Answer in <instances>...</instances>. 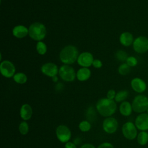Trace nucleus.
<instances>
[{
    "label": "nucleus",
    "mask_w": 148,
    "mask_h": 148,
    "mask_svg": "<svg viewBox=\"0 0 148 148\" xmlns=\"http://www.w3.org/2000/svg\"><path fill=\"white\" fill-rule=\"evenodd\" d=\"M98 148H114V146L109 142H103L100 144Z\"/></svg>",
    "instance_id": "7c9ffc66"
},
{
    "label": "nucleus",
    "mask_w": 148,
    "mask_h": 148,
    "mask_svg": "<svg viewBox=\"0 0 148 148\" xmlns=\"http://www.w3.org/2000/svg\"><path fill=\"white\" fill-rule=\"evenodd\" d=\"M131 86L132 90L138 93H142L147 88L146 82L139 77H135L132 79L131 81Z\"/></svg>",
    "instance_id": "4468645a"
},
{
    "label": "nucleus",
    "mask_w": 148,
    "mask_h": 148,
    "mask_svg": "<svg viewBox=\"0 0 148 148\" xmlns=\"http://www.w3.org/2000/svg\"><path fill=\"white\" fill-rule=\"evenodd\" d=\"M0 71L4 77L10 78L14 75L16 68L12 62L8 60H4L1 62Z\"/></svg>",
    "instance_id": "1a4fd4ad"
},
{
    "label": "nucleus",
    "mask_w": 148,
    "mask_h": 148,
    "mask_svg": "<svg viewBox=\"0 0 148 148\" xmlns=\"http://www.w3.org/2000/svg\"><path fill=\"white\" fill-rule=\"evenodd\" d=\"M18 130L20 134L23 135L27 134L29 131V126L28 123L25 121L21 122L18 125Z\"/></svg>",
    "instance_id": "a878e982"
},
{
    "label": "nucleus",
    "mask_w": 148,
    "mask_h": 148,
    "mask_svg": "<svg viewBox=\"0 0 148 148\" xmlns=\"http://www.w3.org/2000/svg\"><path fill=\"white\" fill-rule=\"evenodd\" d=\"M91 76V71L86 67L80 68L76 73V77L80 82L87 80Z\"/></svg>",
    "instance_id": "6ab92c4d"
},
{
    "label": "nucleus",
    "mask_w": 148,
    "mask_h": 148,
    "mask_svg": "<svg viewBox=\"0 0 148 148\" xmlns=\"http://www.w3.org/2000/svg\"><path fill=\"white\" fill-rule=\"evenodd\" d=\"M51 78H52V80H53L54 82H57L58 81V77H57V76H53V77H51Z\"/></svg>",
    "instance_id": "72a5a7b5"
},
{
    "label": "nucleus",
    "mask_w": 148,
    "mask_h": 148,
    "mask_svg": "<svg viewBox=\"0 0 148 148\" xmlns=\"http://www.w3.org/2000/svg\"><path fill=\"white\" fill-rule=\"evenodd\" d=\"M123 136L128 140H134L137 137L138 131L135 124L131 121L125 123L122 127Z\"/></svg>",
    "instance_id": "423d86ee"
},
{
    "label": "nucleus",
    "mask_w": 148,
    "mask_h": 148,
    "mask_svg": "<svg viewBox=\"0 0 148 148\" xmlns=\"http://www.w3.org/2000/svg\"><path fill=\"white\" fill-rule=\"evenodd\" d=\"M131 67L127 64V63H123L121 64L119 68L118 72L121 75H126L130 72Z\"/></svg>",
    "instance_id": "b1692460"
},
{
    "label": "nucleus",
    "mask_w": 148,
    "mask_h": 148,
    "mask_svg": "<svg viewBox=\"0 0 148 148\" xmlns=\"http://www.w3.org/2000/svg\"><path fill=\"white\" fill-rule=\"evenodd\" d=\"M118 121L113 117H106L103 121L102 128L103 131L107 134H113L118 128Z\"/></svg>",
    "instance_id": "9d476101"
},
{
    "label": "nucleus",
    "mask_w": 148,
    "mask_h": 148,
    "mask_svg": "<svg viewBox=\"0 0 148 148\" xmlns=\"http://www.w3.org/2000/svg\"><path fill=\"white\" fill-rule=\"evenodd\" d=\"M20 114L23 120L26 121L29 120L32 116V109L31 106L27 103L23 104L20 108Z\"/></svg>",
    "instance_id": "dca6fc26"
},
{
    "label": "nucleus",
    "mask_w": 148,
    "mask_h": 148,
    "mask_svg": "<svg viewBox=\"0 0 148 148\" xmlns=\"http://www.w3.org/2000/svg\"><path fill=\"white\" fill-rule=\"evenodd\" d=\"M56 134L57 139L62 143L69 142L71 138V131L65 125H60L56 130Z\"/></svg>",
    "instance_id": "6e6552de"
},
{
    "label": "nucleus",
    "mask_w": 148,
    "mask_h": 148,
    "mask_svg": "<svg viewBox=\"0 0 148 148\" xmlns=\"http://www.w3.org/2000/svg\"><path fill=\"white\" fill-rule=\"evenodd\" d=\"M12 34L17 38H23L28 34V29L24 25H18L13 28Z\"/></svg>",
    "instance_id": "2eb2a0df"
},
{
    "label": "nucleus",
    "mask_w": 148,
    "mask_h": 148,
    "mask_svg": "<svg viewBox=\"0 0 148 148\" xmlns=\"http://www.w3.org/2000/svg\"><path fill=\"white\" fill-rule=\"evenodd\" d=\"M45 25L39 22H35L30 25L28 28V35L34 40L42 41L46 35Z\"/></svg>",
    "instance_id": "7ed1b4c3"
},
{
    "label": "nucleus",
    "mask_w": 148,
    "mask_h": 148,
    "mask_svg": "<svg viewBox=\"0 0 148 148\" xmlns=\"http://www.w3.org/2000/svg\"><path fill=\"white\" fill-rule=\"evenodd\" d=\"M129 92L127 90H121L116 93L114 101L117 102H122L124 101L128 97Z\"/></svg>",
    "instance_id": "4be33fe9"
},
{
    "label": "nucleus",
    "mask_w": 148,
    "mask_h": 148,
    "mask_svg": "<svg viewBox=\"0 0 148 148\" xmlns=\"http://www.w3.org/2000/svg\"><path fill=\"white\" fill-rule=\"evenodd\" d=\"M137 142L140 146H145L148 143V132L146 131H140L136 137Z\"/></svg>",
    "instance_id": "aec40b11"
},
{
    "label": "nucleus",
    "mask_w": 148,
    "mask_h": 148,
    "mask_svg": "<svg viewBox=\"0 0 148 148\" xmlns=\"http://www.w3.org/2000/svg\"><path fill=\"white\" fill-rule=\"evenodd\" d=\"M116 58L120 61H126L128 58V54L125 51L120 50L116 52Z\"/></svg>",
    "instance_id": "bb28decb"
},
{
    "label": "nucleus",
    "mask_w": 148,
    "mask_h": 148,
    "mask_svg": "<svg viewBox=\"0 0 148 148\" xmlns=\"http://www.w3.org/2000/svg\"><path fill=\"white\" fill-rule=\"evenodd\" d=\"M58 74L61 78L65 82H73L76 77L75 69L69 65H62L58 71Z\"/></svg>",
    "instance_id": "39448f33"
},
{
    "label": "nucleus",
    "mask_w": 148,
    "mask_h": 148,
    "mask_svg": "<svg viewBox=\"0 0 148 148\" xmlns=\"http://www.w3.org/2000/svg\"><path fill=\"white\" fill-rule=\"evenodd\" d=\"M126 63L130 67H134L137 65L138 60L135 57L130 56V57H128L127 59L126 60Z\"/></svg>",
    "instance_id": "cd10ccee"
},
{
    "label": "nucleus",
    "mask_w": 148,
    "mask_h": 148,
    "mask_svg": "<svg viewBox=\"0 0 148 148\" xmlns=\"http://www.w3.org/2000/svg\"><path fill=\"white\" fill-rule=\"evenodd\" d=\"M135 52L143 54L148 51V38L144 36H140L135 38L132 44Z\"/></svg>",
    "instance_id": "0eeeda50"
},
{
    "label": "nucleus",
    "mask_w": 148,
    "mask_h": 148,
    "mask_svg": "<svg viewBox=\"0 0 148 148\" xmlns=\"http://www.w3.org/2000/svg\"><path fill=\"white\" fill-rule=\"evenodd\" d=\"M58 71L57 65L53 62L45 63L41 66L42 72L44 75L51 77L57 76Z\"/></svg>",
    "instance_id": "ddd939ff"
},
{
    "label": "nucleus",
    "mask_w": 148,
    "mask_h": 148,
    "mask_svg": "<svg viewBox=\"0 0 148 148\" xmlns=\"http://www.w3.org/2000/svg\"><path fill=\"white\" fill-rule=\"evenodd\" d=\"M65 148H77L75 143L68 142L65 145Z\"/></svg>",
    "instance_id": "2f4dec72"
},
{
    "label": "nucleus",
    "mask_w": 148,
    "mask_h": 148,
    "mask_svg": "<svg viewBox=\"0 0 148 148\" xmlns=\"http://www.w3.org/2000/svg\"><path fill=\"white\" fill-rule=\"evenodd\" d=\"M146 111H147V114H148V109H147V110H146Z\"/></svg>",
    "instance_id": "f704fd0d"
},
{
    "label": "nucleus",
    "mask_w": 148,
    "mask_h": 148,
    "mask_svg": "<svg viewBox=\"0 0 148 148\" xmlns=\"http://www.w3.org/2000/svg\"><path fill=\"white\" fill-rule=\"evenodd\" d=\"M94 57L92 54L88 51H85L80 53L77 58V64L82 66L88 68L92 64L94 61Z\"/></svg>",
    "instance_id": "9b49d317"
},
{
    "label": "nucleus",
    "mask_w": 148,
    "mask_h": 148,
    "mask_svg": "<svg viewBox=\"0 0 148 148\" xmlns=\"http://www.w3.org/2000/svg\"><path fill=\"white\" fill-rule=\"evenodd\" d=\"M133 111L138 113H145L148 109V97L139 94L135 96L132 102Z\"/></svg>",
    "instance_id": "20e7f679"
},
{
    "label": "nucleus",
    "mask_w": 148,
    "mask_h": 148,
    "mask_svg": "<svg viewBox=\"0 0 148 148\" xmlns=\"http://www.w3.org/2000/svg\"><path fill=\"white\" fill-rule=\"evenodd\" d=\"M133 111L132 104L126 101L121 103L119 106V112L120 114L124 116H129L131 114Z\"/></svg>",
    "instance_id": "a211bd4d"
},
{
    "label": "nucleus",
    "mask_w": 148,
    "mask_h": 148,
    "mask_svg": "<svg viewBox=\"0 0 148 148\" xmlns=\"http://www.w3.org/2000/svg\"><path fill=\"white\" fill-rule=\"evenodd\" d=\"M80 148H95L94 145L90 143H85L81 146Z\"/></svg>",
    "instance_id": "473e14b6"
},
{
    "label": "nucleus",
    "mask_w": 148,
    "mask_h": 148,
    "mask_svg": "<svg viewBox=\"0 0 148 148\" xmlns=\"http://www.w3.org/2000/svg\"><path fill=\"white\" fill-rule=\"evenodd\" d=\"M135 125L137 129L142 131L148 130V114L146 113H140L135 119Z\"/></svg>",
    "instance_id": "f8f14e48"
},
{
    "label": "nucleus",
    "mask_w": 148,
    "mask_h": 148,
    "mask_svg": "<svg viewBox=\"0 0 148 148\" xmlns=\"http://www.w3.org/2000/svg\"><path fill=\"white\" fill-rule=\"evenodd\" d=\"M14 81L18 84H24L27 81V75L22 72H18L13 76Z\"/></svg>",
    "instance_id": "412c9836"
},
{
    "label": "nucleus",
    "mask_w": 148,
    "mask_h": 148,
    "mask_svg": "<svg viewBox=\"0 0 148 148\" xmlns=\"http://www.w3.org/2000/svg\"><path fill=\"white\" fill-rule=\"evenodd\" d=\"M91 128V124L87 120L81 121L79 124V128L82 132H87L90 130Z\"/></svg>",
    "instance_id": "393cba45"
},
{
    "label": "nucleus",
    "mask_w": 148,
    "mask_h": 148,
    "mask_svg": "<svg viewBox=\"0 0 148 148\" xmlns=\"http://www.w3.org/2000/svg\"><path fill=\"white\" fill-rule=\"evenodd\" d=\"M96 109L98 112L103 117H110L116 111L117 105L113 99L107 98L99 99L96 103Z\"/></svg>",
    "instance_id": "f257e3e1"
},
{
    "label": "nucleus",
    "mask_w": 148,
    "mask_h": 148,
    "mask_svg": "<svg viewBox=\"0 0 148 148\" xmlns=\"http://www.w3.org/2000/svg\"><path fill=\"white\" fill-rule=\"evenodd\" d=\"M120 43L124 46H130L134 42V37L131 33L129 32H123L119 38Z\"/></svg>",
    "instance_id": "f3484780"
},
{
    "label": "nucleus",
    "mask_w": 148,
    "mask_h": 148,
    "mask_svg": "<svg viewBox=\"0 0 148 148\" xmlns=\"http://www.w3.org/2000/svg\"><path fill=\"white\" fill-rule=\"evenodd\" d=\"M92 65L95 68H100L102 66V62L101 60H99L98 59H95V60H94Z\"/></svg>",
    "instance_id": "c756f323"
},
{
    "label": "nucleus",
    "mask_w": 148,
    "mask_h": 148,
    "mask_svg": "<svg viewBox=\"0 0 148 148\" xmlns=\"http://www.w3.org/2000/svg\"><path fill=\"white\" fill-rule=\"evenodd\" d=\"M36 49L38 54L40 55H44L47 51V46L42 41H39L36 46Z\"/></svg>",
    "instance_id": "5701e85b"
},
{
    "label": "nucleus",
    "mask_w": 148,
    "mask_h": 148,
    "mask_svg": "<svg viewBox=\"0 0 148 148\" xmlns=\"http://www.w3.org/2000/svg\"><path fill=\"white\" fill-rule=\"evenodd\" d=\"M79 56L77 49L73 45L65 46L60 51V59L64 64L70 65L77 61Z\"/></svg>",
    "instance_id": "f03ea898"
},
{
    "label": "nucleus",
    "mask_w": 148,
    "mask_h": 148,
    "mask_svg": "<svg viewBox=\"0 0 148 148\" xmlns=\"http://www.w3.org/2000/svg\"><path fill=\"white\" fill-rule=\"evenodd\" d=\"M116 91L114 90H113V89L109 90L108 91L107 94H106L107 98L110 99H114V98L116 97Z\"/></svg>",
    "instance_id": "c85d7f7f"
}]
</instances>
